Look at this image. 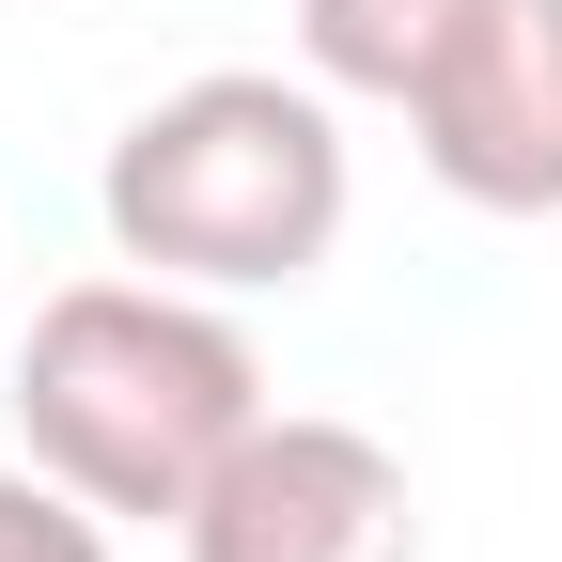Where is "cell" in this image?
I'll list each match as a JSON object with an SVG mask.
<instances>
[{
	"instance_id": "6da1fadb",
	"label": "cell",
	"mask_w": 562,
	"mask_h": 562,
	"mask_svg": "<svg viewBox=\"0 0 562 562\" xmlns=\"http://www.w3.org/2000/svg\"><path fill=\"white\" fill-rule=\"evenodd\" d=\"M0 406H16V453L125 531V516H188V484L266 422V360L235 297L125 266V281L32 297V328L0 344Z\"/></svg>"
},
{
	"instance_id": "7a4b0ae2",
	"label": "cell",
	"mask_w": 562,
	"mask_h": 562,
	"mask_svg": "<svg viewBox=\"0 0 562 562\" xmlns=\"http://www.w3.org/2000/svg\"><path fill=\"white\" fill-rule=\"evenodd\" d=\"M344 203H360L344 94L281 79V63H203V79H172L110 140V172H94L110 250L140 281H188V297H297L344 250Z\"/></svg>"
},
{
	"instance_id": "3957f363",
	"label": "cell",
	"mask_w": 562,
	"mask_h": 562,
	"mask_svg": "<svg viewBox=\"0 0 562 562\" xmlns=\"http://www.w3.org/2000/svg\"><path fill=\"white\" fill-rule=\"evenodd\" d=\"M188 562H422V501H406V453L375 422H328V406H266L250 438L188 484Z\"/></svg>"
},
{
	"instance_id": "277c9868",
	"label": "cell",
	"mask_w": 562,
	"mask_h": 562,
	"mask_svg": "<svg viewBox=\"0 0 562 562\" xmlns=\"http://www.w3.org/2000/svg\"><path fill=\"white\" fill-rule=\"evenodd\" d=\"M406 140L484 220H562V0H501L469 63L406 110Z\"/></svg>"
},
{
	"instance_id": "5b68a950",
	"label": "cell",
	"mask_w": 562,
	"mask_h": 562,
	"mask_svg": "<svg viewBox=\"0 0 562 562\" xmlns=\"http://www.w3.org/2000/svg\"><path fill=\"white\" fill-rule=\"evenodd\" d=\"M501 0H297V79L360 94V110H422L469 63V32Z\"/></svg>"
},
{
	"instance_id": "8992f818",
	"label": "cell",
	"mask_w": 562,
	"mask_h": 562,
	"mask_svg": "<svg viewBox=\"0 0 562 562\" xmlns=\"http://www.w3.org/2000/svg\"><path fill=\"white\" fill-rule=\"evenodd\" d=\"M0 562H110V516L16 453V469H0Z\"/></svg>"
},
{
	"instance_id": "52a82bcc",
	"label": "cell",
	"mask_w": 562,
	"mask_h": 562,
	"mask_svg": "<svg viewBox=\"0 0 562 562\" xmlns=\"http://www.w3.org/2000/svg\"><path fill=\"white\" fill-rule=\"evenodd\" d=\"M0 344H16V328H0Z\"/></svg>"
}]
</instances>
